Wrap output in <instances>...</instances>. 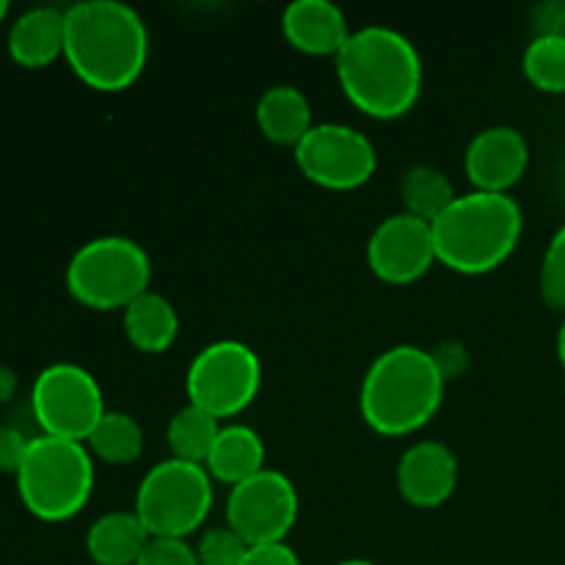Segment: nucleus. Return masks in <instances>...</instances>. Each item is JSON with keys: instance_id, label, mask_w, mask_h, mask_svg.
Masks as SVG:
<instances>
[{"instance_id": "nucleus-3", "label": "nucleus", "mask_w": 565, "mask_h": 565, "mask_svg": "<svg viewBox=\"0 0 565 565\" xmlns=\"http://www.w3.org/2000/svg\"><path fill=\"white\" fill-rule=\"evenodd\" d=\"M445 370L417 345H395L364 373L359 408L367 428L381 436H408L425 428L445 401Z\"/></svg>"}, {"instance_id": "nucleus-6", "label": "nucleus", "mask_w": 565, "mask_h": 565, "mask_svg": "<svg viewBox=\"0 0 565 565\" xmlns=\"http://www.w3.org/2000/svg\"><path fill=\"white\" fill-rule=\"evenodd\" d=\"M66 290L94 312H125L138 296L152 290V259L141 243L103 235L83 243L66 265Z\"/></svg>"}, {"instance_id": "nucleus-10", "label": "nucleus", "mask_w": 565, "mask_h": 565, "mask_svg": "<svg viewBox=\"0 0 565 565\" xmlns=\"http://www.w3.org/2000/svg\"><path fill=\"white\" fill-rule=\"evenodd\" d=\"M296 166L309 182L329 191H353L373 180L379 152L362 130L340 121L315 125L296 149Z\"/></svg>"}, {"instance_id": "nucleus-4", "label": "nucleus", "mask_w": 565, "mask_h": 565, "mask_svg": "<svg viewBox=\"0 0 565 565\" xmlns=\"http://www.w3.org/2000/svg\"><path fill=\"white\" fill-rule=\"evenodd\" d=\"M436 263L463 276L497 270L519 246L524 215L511 193L469 191L430 224Z\"/></svg>"}, {"instance_id": "nucleus-33", "label": "nucleus", "mask_w": 565, "mask_h": 565, "mask_svg": "<svg viewBox=\"0 0 565 565\" xmlns=\"http://www.w3.org/2000/svg\"><path fill=\"white\" fill-rule=\"evenodd\" d=\"M6 17H9V3H6V0H0V22H3Z\"/></svg>"}, {"instance_id": "nucleus-25", "label": "nucleus", "mask_w": 565, "mask_h": 565, "mask_svg": "<svg viewBox=\"0 0 565 565\" xmlns=\"http://www.w3.org/2000/svg\"><path fill=\"white\" fill-rule=\"evenodd\" d=\"M539 292L546 307L565 315V224L552 235L541 259Z\"/></svg>"}, {"instance_id": "nucleus-23", "label": "nucleus", "mask_w": 565, "mask_h": 565, "mask_svg": "<svg viewBox=\"0 0 565 565\" xmlns=\"http://www.w3.org/2000/svg\"><path fill=\"white\" fill-rule=\"evenodd\" d=\"M456 188L447 180L445 171L434 166H412L401 180L403 213H412L417 218L434 224L452 202H456Z\"/></svg>"}, {"instance_id": "nucleus-21", "label": "nucleus", "mask_w": 565, "mask_h": 565, "mask_svg": "<svg viewBox=\"0 0 565 565\" xmlns=\"http://www.w3.org/2000/svg\"><path fill=\"white\" fill-rule=\"evenodd\" d=\"M92 458H99L110 467H127L136 463L143 452V428L132 414L125 412H105L97 428L86 439Z\"/></svg>"}, {"instance_id": "nucleus-2", "label": "nucleus", "mask_w": 565, "mask_h": 565, "mask_svg": "<svg viewBox=\"0 0 565 565\" xmlns=\"http://www.w3.org/2000/svg\"><path fill=\"white\" fill-rule=\"evenodd\" d=\"M334 64L348 103L370 119H401L423 94V58L395 28H359L348 36Z\"/></svg>"}, {"instance_id": "nucleus-22", "label": "nucleus", "mask_w": 565, "mask_h": 565, "mask_svg": "<svg viewBox=\"0 0 565 565\" xmlns=\"http://www.w3.org/2000/svg\"><path fill=\"white\" fill-rule=\"evenodd\" d=\"M218 430L221 423L213 414L188 403L169 419V428H166V445H169L171 458L204 467L215 439H218Z\"/></svg>"}, {"instance_id": "nucleus-14", "label": "nucleus", "mask_w": 565, "mask_h": 565, "mask_svg": "<svg viewBox=\"0 0 565 565\" xmlns=\"http://www.w3.org/2000/svg\"><path fill=\"white\" fill-rule=\"evenodd\" d=\"M397 489L414 508H439L458 486V458L445 441H417L397 461Z\"/></svg>"}, {"instance_id": "nucleus-17", "label": "nucleus", "mask_w": 565, "mask_h": 565, "mask_svg": "<svg viewBox=\"0 0 565 565\" xmlns=\"http://www.w3.org/2000/svg\"><path fill=\"white\" fill-rule=\"evenodd\" d=\"M149 539L136 511H108L88 527L86 552L94 565H136Z\"/></svg>"}, {"instance_id": "nucleus-5", "label": "nucleus", "mask_w": 565, "mask_h": 565, "mask_svg": "<svg viewBox=\"0 0 565 565\" xmlns=\"http://www.w3.org/2000/svg\"><path fill=\"white\" fill-rule=\"evenodd\" d=\"M17 494L39 522H70L92 500L94 458L83 441L33 436L20 472Z\"/></svg>"}, {"instance_id": "nucleus-13", "label": "nucleus", "mask_w": 565, "mask_h": 565, "mask_svg": "<svg viewBox=\"0 0 565 565\" xmlns=\"http://www.w3.org/2000/svg\"><path fill=\"white\" fill-rule=\"evenodd\" d=\"M530 166L527 138L516 127H486L469 141L463 154V171L475 191L508 193L524 177Z\"/></svg>"}, {"instance_id": "nucleus-8", "label": "nucleus", "mask_w": 565, "mask_h": 565, "mask_svg": "<svg viewBox=\"0 0 565 565\" xmlns=\"http://www.w3.org/2000/svg\"><path fill=\"white\" fill-rule=\"evenodd\" d=\"M263 386V362L237 340L210 342L196 353L185 373L188 403L215 419H232L246 412Z\"/></svg>"}, {"instance_id": "nucleus-16", "label": "nucleus", "mask_w": 565, "mask_h": 565, "mask_svg": "<svg viewBox=\"0 0 565 565\" xmlns=\"http://www.w3.org/2000/svg\"><path fill=\"white\" fill-rule=\"evenodd\" d=\"M66 44V9L55 6H36L28 9L11 22L9 28V55L14 64L25 70H44L53 61L64 58Z\"/></svg>"}, {"instance_id": "nucleus-12", "label": "nucleus", "mask_w": 565, "mask_h": 565, "mask_svg": "<svg viewBox=\"0 0 565 565\" xmlns=\"http://www.w3.org/2000/svg\"><path fill=\"white\" fill-rule=\"evenodd\" d=\"M367 265L386 285H412L436 265L434 230L412 213L386 215L367 241Z\"/></svg>"}, {"instance_id": "nucleus-32", "label": "nucleus", "mask_w": 565, "mask_h": 565, "mask_svg": "<svg viewBox=\"0 0 565 565\" xmlns=\"http://www.w3.org/2000/svg\"><path fill=\"white\" fill-rule=\"evenodd\" d=\"M334 565H379V563H373V561H340V563H334Z\"/></svg>"}, {"instance_id": "nucleus-24", "label": "nucleus", "mask_w": 565, "mask_h": 565, "mask_svg": "<svg viewBox=\"0 0 565 565\" xmlns=\"http://www.w3.org/2000/svg\"><path fill=\"white\" fill-rule=\"evenodd\" d=\"M522 70L539 92L565 94V36L539 33L524 50Z\"/></svg>"}, {"instance_id": "nucleus-19", "label": "nucleus", "mask_w": 565, "mask_h": 565, "mask_svg": "<svg viewBox=\"0 0 565 565\" xmlns=\"http://www.w3.org/2000/svg\"><path fill=\"white\" fill-rule=\"evenodd\" d=\"M259 132L270 143L296 149L301 138L315 127L312 105L307 94L296 86H270L263 97L257 99L254 110Z\"/></svg>"}, {"instance_id": "nucleus-9", "label": "nucleus", "mask_w": 565, "mask_h": 565, "mask_svg": "<svg viewBox=\"0 0 565 565\" xmlns=\"http://www.w3.org/2000/svg\"><path fill=\"white\" fill-rule=\"evenodd\" d=\"M31 412L42 428V436L86 445L108 408L97 379L86 367L58 362L44 367L33 381Z\"/></svg>"}, {"instance_id": "nucleus-26", "label": "nucleus", "mask_w": 565, "mask_h": 565, "mask_svg": "<svg viewBox=\"0 0 565 565\" xmlns=\"http://www.w3.org/2000/svg\"><path fill=\"white\" fill-rule=\"evenodd\" d=\"M199 565H243L248 544L232 527H210L196 541Z\"/></svg>"}, {"instance_id": "nucleus-29", "label": "nucleus", "mask_w": 565, "mask_h": 565, "mask_svg": "<svg viewBox=\"0 0 565 565\" xmlns=\"http://www.w3.org/2000/svg\"><path fill=\"white\" fill-rule=\"evenodd\" d=\"M243 565H301V557L287 541H281V544L248 546Z\"/></svg>"}, {"instance_id": "nucleus-15", "label": "nucleus", "mask_w": 565, "mask_h": 565, "mask_svg": "<svg viewBox=\"0 0 565 565\" xmlns=\"http://www.w3.org/2000/svg\"><path fill=\"white\" fill-rule=\"evenodd\" d=\"M281 33L303 55H334L345 47L351 28L331 0H292L281 14Z\"/></svg>"}, {"instance_id": "nucleus-18", "label": "nucleus", "mask_w": 565, "mask_h": 565, "mask_svg": "<svg viewBox=\"0 0 565 565\" xmlns=\"http://www.w3.org/2000/svg\"><path fill=\"white\" fill-rule=\"evenodd\" d=\"M204 469L224 486H237L265 469V441L248 425H221L218 439L210 450Z\"/></svg>"}, {"instance_id": "nucleus-7", "label": "nucleus", "mask_w": 565, "mask_h": 565, "mask_svg": "<svg viewBox=\"0 0 565 565\" xmlns=\"http://www.w3.org/2000/svg\"><path fill=\"white\" fill-rule=\"evenodd\" d=\"M210 508H213V478L207 469L166 458L143 475L132 511L152 539L188 541L207 522Z\"/></svg>"}, {"instance_id": "nucleus-27", "label": "nucleus", "mask_w": 565, "mask_h": 565, "mask_svg": "<svg viewBox=\"0 0 565 565\" xmlns=\"http://www.w3.org/2000/svg\"><path fill=\"white\" fill-rule=\"evenodd\" d=\"M136 565H199V557L182 539H149Z\"/></svg>"}, {"instance_id": "nucleus-30", "label": "nucleus", "mask_w": 565, "mask_h": 565, "mask_svg": "<svg viewBox=\"0 0 565 565\" xmlns=\"http://www.w3.org/2000/svg\"><path fill=\"white\" fill-rule=\"evenodd\" d=\"M17 386H20V379H17L14 370L6 367V364H0V406H3V403H9L11 397L17 395Z\"/></svg>"}, {"instance_id": "nucleus-11", "label": "nucleus", "mask_w": 565, "mask_h": 565, "mask_svg": "<svg viewBox=\"0 0 565 565\" xmlns=\"http://www.w3.org/2000/svg\"><path fill=\"white\" fill-rule=\"evenodd\" d=\"M298 522V491L287 475L265 467L232 486L226 497V527L248 546L281 544Z\"/></svg>"}, {"instance_id": "nucleus-31", "label": "nucleus", "mask_w": 565, "mask_h": 565, "mask_svg": "<svg viewBox=\"0 0 565 565\" xmlns=\"http://www.w3.org/2000/svg\"><path fill=\"white\" fill-rule=\"evenodd\" d=\"M557 359H561V367L565 373V318L561 323V331H557Z\"/></svg>"}, {"instance_id": "nucleus-1", "label": "nucleus", "mask_w": 565, "mask_h": 565, "mask_svg": "<svg viewBox=\"0 0 565 565\" xmlns=\"http://www.w3.org/2000/svg\"><path fill=\"white\" fill-rule=\"evenodd\" d=\"M147 58L149 33L132 6L83 0L66 9L64 61L88 88L125 92L141 77Z\"/></svg>"}, {"instance_id": "nucleus-20", "label": "nucleus", "mask_w": 565, "mask_h": 565, "mask_svg": "<svg viewBox=\"0 0 565 565\" xmlns=\"http://www.w3.org/2000/svg\"><path fill=\"white\" fill-rule=\"evenodd\" d=\"M121 326L132 348L141 353H163L180 334V315L169 298L147 290L121 312Z\"/></svg>"}, {"instance_id": "nucleus-28", "label": "nucleus", "mask_w": 565, "mask_h": 565, "mask_svg": "<svg viewBox=\"0 0 565 565\" xmlns=\"http://www.w3.org/2000/svg\"><path fill=\"white\" fill-rule=\"evenodd\" d=\"M31 439L14 425H0V472L17 475L28 456Z\"/></svg>"}]
</instances>
